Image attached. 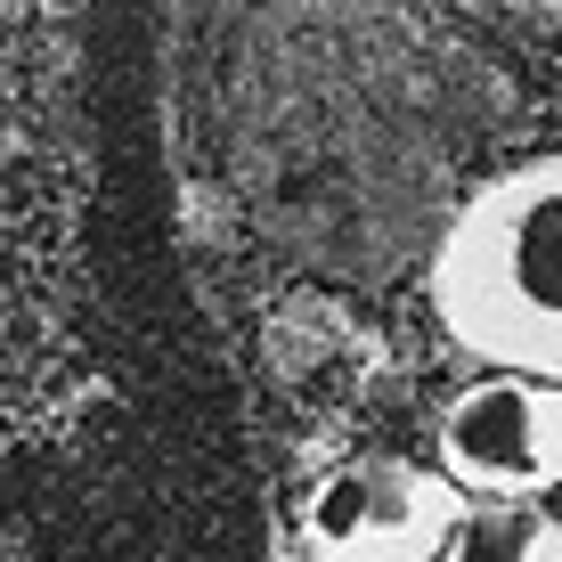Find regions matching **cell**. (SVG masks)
<instances>
[{
	"label": "cell",
	"mask_w": 562,
	"mask_h": 562,
	"mask_svg": "<svg viewBox=\"0 0 562 562\" xmlns=\"http://www.w3.org/2000/svg\"><path fill=\"white\" fill-rule=\"evenodd\" d=\"M432 326L490 375L562 383V155L481 180L424 261Z\"/></svg>",
	"instance_id": "1"
},
{
	"label": "cell",
	"mask_w": 562,
	"mask_h": 562,
	"mask_svg": "<svg viewBox=\"0 0 562 562\" xmlns=\"http://www.w3.org/2000/svg\"><path fill=\"white\" fill-rule=\"evenodd\" d=\"M464 497L440 481L432 457L367 449L326 464L294 506L302 562H440Z\"/></svg>",
	"instance_id": "2"
},
{
	"label": "cell",
	"mask_w": 562,
	"mask_h": 562,
	"mask_svg": "<svg viewBox=\"0 0 562 562\" xmlns=\"http://www.w3.org/2000/svg\"><path fill=\"white\" fill-rule=\"evenodd\" d=\"M432 464L464 506H547L562 490V383L473 375L432 416Z\"/></svg>",
	"instance_id": "3"
},
{
	"label": "cell",
	"mask_w": 562,
	"mask_h": 562,
	"mask_svg": "<svg viewBox=\"0 0 562 562\" xmlns=\"http://www.w3.org/2000/svg\"><path fill=\"white\" fill-rule=\"evenodd\" d=\"M440 562H562L554 506H464Z\"/></svg>",
	"instance_id": "4"
}]
</instances>
